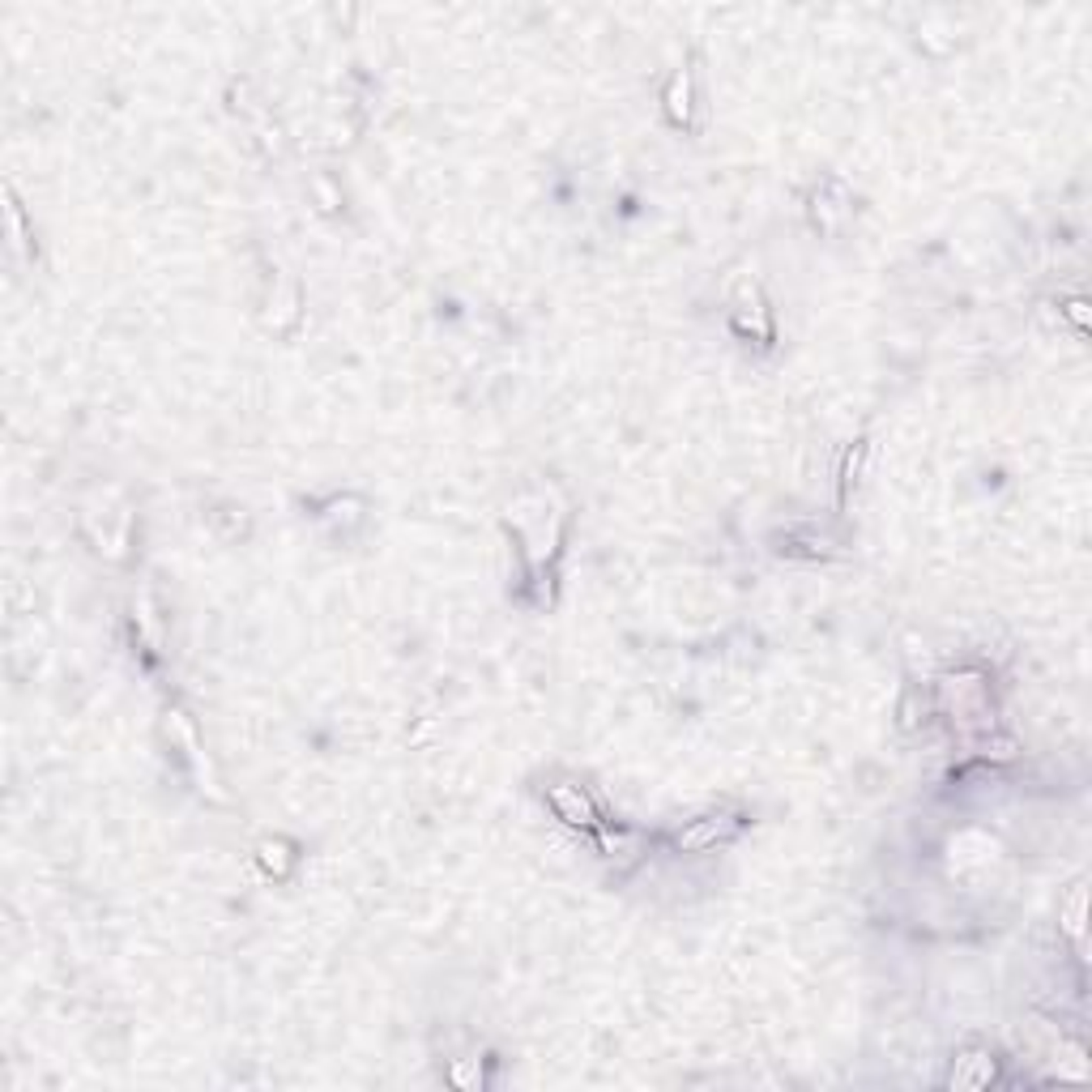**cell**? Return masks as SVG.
Masks as SVG:
<instances>
[{"mask_svg":"<svg viewBox=\"0 0 1092 1092\" xmlns=\"http://www.w3.org/2000/svg\"><path fill=\"white\" fill-rule=\"evenodd\" d=\"M555 806L559 811H568L572 823H593V811H589V802L585 798H572L568 789H555Z\"/></svg>","mask_w":1092,"mask_h":1092,"instance_id":"cell-1","label":"cell"}]
</instances>
